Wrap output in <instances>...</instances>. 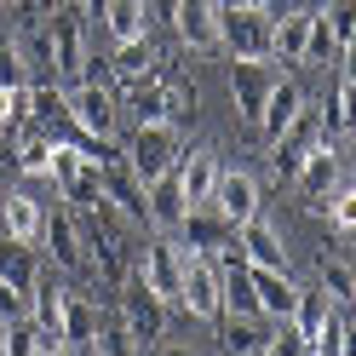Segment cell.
I'll return each instance as SVG.
<instances>
[{"label":"cell","mask_w":356,"mask_h":356,"mask_svg":"<svg viewBox=\"0 0 356 356\" xmlns=\"http://www.w3.org/2000/svg\"><path fill=\"white\" fill-rule=\"evenodd\" d=\"M115 293H121V310H115V316H121V322H127V333H132V350H155V345L167 339V299L144 282L138 264H132V270L121 276Z\"/></svg>","instance_id":"1"},{"label":"cell","mask_w":356,"mask_h":356,"mask_svg":"<svg viewBox=\"0 0 356 356\" xmlns=\"http://www.w3.org/2000/svg\"><path fill=\"white\" fill-rule=\"evenodd\" d=\"M218 52L276 58V17L264 6H218Z\"/></svg>","instance_id":"2"},{"label":"cell","mask_w":356,"mask_h":356,"mask_svg":"<svg viewBox=\"0 0 356 356\" xmlns=\"http://www.w3.org/2000/svg\"><path fill=\"white\" fill-rule=\"evenodd\" d=\"M81 0H58L47 12V35H52V81L75 86L86 75V29H81Z\"/></svg>","instance_id":"3"},{"label":"cell","mask_w":356,"mask_h":356,"mask_svg":"<svg viewBox=\"0 0 356 356\" xmlns=\"http://www.w3.org/2000/svg\"><path fill=\"white\" fill-rule=\"evenodd\" d=\"M121 155H127V167L149 184V178H161V172L178 167V127L172 121H138L132 138L121 144Z\"/></svg>","instance_id":"4"},{"label":"cell","mask_w":356,"mask_h":356,"mask_svg":"<svg viewBox=\"0 0 356 356\" xmlns=\"http://www.w3.org/2000/svg\"><path fill=\"white\" fill-rule=\"evenodd\" d=\"M178 310H190L195 322L225 316V282H218V259L184 248V287H178Z\"/></svg>","instance_id":"5"},{"label":"cell","mask_w":356,"mask_h":356,"mask_svg":"<svg viewBox=\"0 0 356 356\" xmlns=\"http://www.w3.org/2000/svg\"><path fill=\"white\" fill-rule=\"evenodd\" d=\"M322 138H327L322 109L305 98V104H299V115H293V121H287V127L276 132V138H270V149H276V155H270V161H276V172H282V178H293V172H299V161H305V155L316 149Z\"/></svg>","instance_id":"6"},{"label":"cell","mask_w":356,"mask_h":356,"mask_svg":"<svg viewBox=\"0 0 356 356\" xmlns=\"http://www.w3.org/2000/svg\"><path fill=\"white\" fill-rule=\"evenodd\" d=\"M70 109H75V127H81V132L115 138V121H121L115 81H75V86H70Z\"/></svg>","instance_id":"7"},{"label":"cell","mask_w":356,"mask_h":356,"mask_svg":"<svg viewBox=\"0 0 356 356\" xmlns=\"http://www.w3.org/2000/svg\"><path fill=\"white\" fill-rule=\"evenodd\" d=\"M339 184H345V178H339V155H333V144L322 138V144L299 161V172H293V190H299L305 213H327V195L339 190Z\"/></svg>","instance_id":"8"},{"label":"cell","mask_w":356,"mask_h":356,"mask_svg":"<svg viewBox=\"0 0 356 356\" xmlns=\"http://www.w3.org/2000/svg\"><path fill=\"white\" fill-rule=\"evenodd\" d=\"M270 86H276L270 58H230V98H236V109H241V121H248V127H259Z\"/></svg>","instance_id":"9"},{"label":"cell","mask_w":356,"mask_h":356,"mask_svg":"<svg viewBox=\"0 0 356 356\" xmlns=\"http://www.w3.org/2000/svg\"><path fill=\"white\" fill-rule=\"evenodd\" d=\"M98 184H104V202H115V213L127 218V225H149V184L127 167V155L98 172Z\"/></svg>","instance_id":"10"},{"label":"cell","mask_w":356,"mask_h":356,"mask_svg":"<svg viewBox=\"0 0 356 356\" xmlns=\"http://www.w3.org/2000/svg\"><path fill=\"white\" fill-rule=\"evenodd\" d=\"M40 248H52V264H58V270H70V276L92 270V248H86V236L75 225V207L47 213V241H40Z\"/></svg>","instance_id":"11"},{"label":"cell","mask_w":356,"mask_h":356,"mask_svg":"<svg viewBox=\"0 0 356 356\" xmlns=\"http://www.w3.org/2000/svg\"><path fill=\"white\" fill-rule=\"evenodd\" d=\"M138 270L155 293L167 299V310H178V287H184V241H149L138 248Z\"/></svg>","instance_id":"12"},{"label":"cell","mask_w":356,"mask_h":356,"mask_svg":"<svg viewBox=\"0 0 356 356\" xmlns=\"http://www.w3.org/2000/svg\"><path fill=\"white\" fill-rule=\"evenodd\" d=\"M167 24L190 52H218V0H178Z\"/></svg>","instance_id":"13"},{"label":"cell","mask_w":356,"mask_h":356,"mask_svg":"<svg viewBox=\"0 0 356 356\" xmlns=\"http://www.w3.org/2000/svg\"><path fill=\"white\" fill-rule=\"evenodd\" d=\"M213 213L225 218V225H248V218H259V178L253 172H218L213 184Z\"/></svg>","instance_id":"14"},{"label":"cell","mask_w":356,"mask_h":356,"mask_svg":"<svg viewBox=\"0 0 356 356\" xmlns=\"http://www.w3.org/2000/svg\"><path fill=\"white\" fill-rule=\"evenodd\" d=\"M0 225H6L12 241L40 248V241H47V207H40L29 190H6V195H0Z\"/></svg>","instance_id":"15"},{"label":"cell","mask_w":356,"mask_h":356,"mask_svg":"<svg viewBox=\"0 0 356 356\" xmlns=\"http://www.w3.org/2000/svg\"><path fill=\"white\" fill-rule=\"evenodd\" d=\"M253 293H259V316L264 322H282L299 310V293L305 287L287 276V270H264V264H253Z\"/></svg>","instance_id":"16"},{"label":"cell","mask_w":356,"mask_h":356,"mask_svg":"<svg viewBox=\"0 0 356 356\" xmlns=\"http://www.w3.org/2000/svg\"><path fill=\"white\" fill-rule=\"evenodd\" d=\"M178 184H184V202L190 207H207L213 202V184H218V172H225V167H218V149H178Z\"/></svg>","instance_id":"17"},{"label":"cell","mask_w":356,"mask_h":356,"mask_svg":"<svg viewBox=\"0 0 356 356\" xmlns=\"http://www.w3.org/2000/svg\"><path fill=\"white\" fill-rule=\"evenodd\" d=\"M155 63H161V52H155V40H149V35L115 40V52H109V81H115V86L144 81V75H155Z\"/></svg>","instance_id":"18"},{"label":"cell","mask_w":356,"mask_h":356,"mask_svg":"<svg viewBox=\"0 0 356 356\" xmlns=\"http://www.w3.org/2000/svg\"><path fill=\"white\" fill-rule=\"evenodd\" d=\"M98 299L92 293H75V287H63V339H70V350H92L98 339Z\"/></svg>","instance_id":"19"},{"label":"cell","mask_w":356,"mask_h":356,"mask_svg":"<svg viewBox=\"0 0 356 356\" xmlns=\"http://www.w3.org/2000/svg\"><path fill=\"white\" fill-rule=\"evenodd\" d=\"M121 109H132V121H172V104H167V81L161 75H144V81H127L115 86Z\"/></svg>","instance_id":"20"},{"label":"cell","mask_w":356,"mask_h":356,"mask_svg":"<svg viewBox=\"0 0 356 356\" xmlns=\"http://www.w3.org/2000/svg\"><path fill=\"white\" fill-rule=\"evenodd\" d=\"M230 236H236V225H225V218L213 213V202H207V207H190L184 225H178V241H184V248H195V253H218Z\"/></svg>","instance_id":"21"},{"label":"cell","mask_w":356,"mask_h":356,"mask_svg":"<svg viewBox=\"0 0 356 356\" xmlns=\"http://www.w3.org/2000/svg\"><path fill=\"white\" fill-rule=\"evenodd\" d=\"M63 350H70V339L52 333V327H40L35 316L6 327V356H63Z\"/></svg>","instance_id":"22"},{"label":"cell","mask_w":356,"mask_h":356,"mask_svg":"<svg viewBox=\"0 0 356 356\" xmlns=\"http://www.w3.org/2000/svg\"><path fill=\"white\" fill-rule=\"evenodd\" d=\"M184 184H178V172H161V178H149V225H161V230H178L184 225Z\"/></svg>","instance_id":"23"},{"label":"cell","mask_w":356,"mask_h":356,"mask_svg":"<svg viewBox=\"0 0 356 356\" xmlns=\"http://www.w3.org/2000/svg\"><path fill=\"white\" fill-rule=\"evenodd\" d=\"M98 24H104L109 40L149 35V0H104V6H98Z\"/></svg>","instance_id":"24"},{"label":"cell","mask_w":356,"mask_h":356,"mask_svg":"<svg viewBox=\"0 0 356 356\" xmlns=\"http://www.w3.org/2000/svg\"><path fill=\"white\" fill-rule=\"evenodd\" d=\"M299 104H305V86H299L293 75H276L270 98H264V115H259V132H264V138H276V132L299 115Z\"/></svg>","instance_id":"25"},{"label":"cell","mask_w":356,"mask_h":356,"mask_svg":"<svg viewBox=\"0 0 356 356\" xmlns=\"http://www.w3.org/2000/svg\"><path fill=\"white\" fill-rule=\"evenodd\" d=\"M241 253H248V264H264V270H287V248H282V236L264 225V218H248V225H241Z\"/></svg>","instance_id":"26"},{"label":"cell","mask_w":356,"mask_h":356,"mask_svg":"<svg viewBox=\"0 0 356 356\" xmlns=\"http://www.w3.org/2000/svg\"><path fill=\"white\" fill-rule=\"evenodd\" d=\"M322 127L327 132H356V75H333V92L322 104Z\"/></svg>","instance_id":"27"},{"label":"cell","mask_w":356,"mask_h":356,"mask_svg":"<svg viewBox=\"0 0 356 356\" xmlns=\"http://www.w3.org/2000/svg\"><path fill=\"white\" fill-rule=\"evenodd\" d=\"M0 276H6L12 287H35V276H40V248H24V241H0Z\"/></svg>","instance_id":"28"},{"label":"cell","mask_w":356,"mask_h":356,"mask_svg":"<svg viewBox=\"0 0 356 356\" xmlns=\"http://www.w3.org/2000/svg\"><path fill=\"white\" fill-rule=\"evenodd\" d=\"M17 52H24V63H29V75H35V81H52V35L40 29L35 17L17 29Z\"/></svg>","instance_id":"29"},{"label":"cell","mask_w":356,"mask_h":356,"mask_svg":"<svg viewBox=\"0 0 356 356\" xmlns=\"http://www.w3.org/2000/svg\"><path fill=\"white\" fill-rule=\"evenodd\" d=\"M339 350H350V310L327 305V316H322V327H316V339H310V356H339Z\"/></svg>","instance_id":"30"},{"label":"cell","mask_w":356,"mask_h":356,"mask_svg":"<svg viewBox=\"0 0 356 356\" xmlns=\"http://www.w3.org/2000/svg\"><path fill=\"white\" fill-rule=\"evenodd\" d=\"M299 63H310V70H327V63H339V40H333V29H327V17L310 6V35H305V58Z\"/></svg>","instance_id":"31"},{"label":"cell","mask_w":356,"mask_h":356,"mask_svg":"<svg viewBox=\"0 0 356 356\" xmlns=\"http://www.w3.org/2000/svg\"><path fill=\"white\" fill-rule=\"evenodd\" d=\"M305 35H310V6L276 17V58H282V63H299V58H305Z\"/></svg>","instance_id":"32"},{"label":"cell","mask_w":356,"mask_h":356,"mask_svg":"<svg viewBox=\"0 0 356 356\" xmlns=\"http://www.w3.org/2000/svg\"><path fill=\"white\" fill-rule=\"evenodd\" d=\"M322 293L339 305V310H350V305H356V270H350V264L322 259Z\"/></svg>","instance_id":"33"},{"label":"cell","mask_w":356,"mask_h":356,"mask_svg":"<svg viewBox=\"0 0 356 356\" xmlns=\"http://www.w3.org/2000/svg\"><path fill=\"white\" fill-rule=\"evenodd\" d=\"M327 225L339 236H356V184H339L327 195Z\"/></svg>","instance_id":"34"},{"label":"cell","mask_w":356,"mask_h":356,"mask_svg":"<svg viewBox=\"0 0 356 356\" xmlns=\"http://www.w3.org/2000/svg\"><path fill=\"white\" fill-rule=\"evenodd\" d=\"M29 121V86H0V132H17Z\"/></svg>","instance_id":"35"},{"label":"cell","mask_w":356,"mask_h":356,"mask_svg":"<svg viewBox=\"0 0 356 356\" xmlns=\"http://www.w3.org/2000/svg\"><path fill=\"white\" fill-rule=\"evenodd\" d=\"M35 75H29V63H24V52H17V40H0V86H29Z\"/></svg>","instance_id":"36"},{"label":"cell","mask_w":356,"mask_h":356,"mask_svg":"<svg viewBox=\"0 0 356 356\" xmlns=\"http://www.w3.org/2000/svg\"><path fill=\"white\" fill-rule=\"evenodd\" d=\"M24 316H29V293L0 276V327H12V322H24Z\"/></svg>","instance_id":"37"},{"label":"cell","mask_w":356,"mask_h":356,"mask_svg":"<svg viewBox=\"0 0 356 356\" xmlns=\"http://www.w3.org/2000/svg\"><path fill=\"white\" fill-rule=\"evenodd\" d=\"M310 6V0H264V12H270V17H287V12H305Z\"/></svg>","instance_id":"38"},{"label":"cell","mask_w":356,"mask_h":356,"mask_svg":"<svg viewBox=\"0 0 356 356\" xmlns=\"http://www.w3.org/2000/svg\"><path fill=\"white\" fill-rule=\"evenodd\" d=\"M339 75H356V35L339 47Z\"/></svg>","instance_id":"39"},{"label":"cell","mask_w":356,"mask_h":356,"mask_svg":"<svg viewBox=\"0 0 356 356\" xmlns=\"http://www.w3.org/2000/svg\"><path fill=\"white\" fill-rule=\"evenodd\" d=\"M6 172H17V161H12V132H0V178Z\"/></svg>","instance_id":"40"},{"label":"cell","mask_w":356,"mask_h":356,"mask_svg":"<svg viewBox=\"0 0 356 356\" xmlns=\"http://www.w3.org/2000/svg\"><path fill=\"white\" fill-rule=\"evenodd\" d=\"M52 6H58V0H29V12H40V17H47Z\"/></svg>","instance_id":"41"},{"label":"cell","mask_w":356,"mask_h":356,"mask_svg":"<svg viewBox=\"0 0 356 356\" xmlns=\"http://www.w3.org/2000/svg\"><path fill=\"white\" fill-rule=\"evenodd\" d=\"M218 6H264V0H218Z\"/></svg>","instance_id":"42"},{"label":"cell","mask_w":356,"mask_h":356,"mask_svg":"<svg viewBox=\"0 0 356 356\" xmlns=\"http://www.w3.org/2000/svg\"><path fill=\"white\" fill-rule=\"evenodd\" d=\"M81 6H86V12H98V6H104V0H81Z\"/></svg>","instance_id":"43"},{"label":"cell","mask_w":356,"mask_h":356,"mask_svg":"<svg viewBox=\"0 0 356 356\" xmlns=\"http://www.w3.org/2000/svg\"><path fill=\"white\" fill-rule=\"evenodd\" d=\"M350 350H356V316H350Z\"/></svg>","instance_id":"44"},{"label":"cell","mask_w":356,"mask_h":356,"mask_svg":"<svg viewBox=\"0 0 356 356\" xmlns=\"http://www.w3.org/2000/svg\"><path fill=\"white\" fill-rule=\"evenodd\" d=\"M0 350H6V327H0Z\"/></svg>","instance_id":"45"},{"label":"cell","mask_w":356,"mask_h":356,"mask_svg":"<svg viewBox=\"0 0 356 356\" xmlns=\"http://www.w3.org/2000/svg\"><path fill=\"white\" fill-rule=\"evenodd\" d=\"M0 12H6V0H0Z\"/></svg>","instance_id":"46"}]
</instances>
